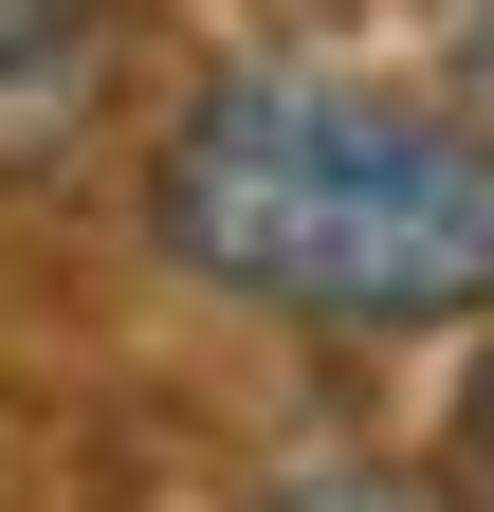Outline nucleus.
<instances>
[{"instance_id":"1","label":"nucleus","mask_w":494,"mask_h":512,"mask_svg":"<svg viewBox=\"0 0 494 512\" xmlns=\"http://www.w3.org/2000/svg\"><path fill=\"white\" fill-rule=\"evenodd\" d=\"M147 238L238 311L293 330H458L494 311V165L440 110L312 74V55H238L183 92L147 165Z\"/></svg>"},{"instance_id":"2","label":"nucleus","mask_w":494,"mask_h":512,"mask_svg":"<svg viewBox=\"0 0 494 512\" xmlns=\"http://www.w3.org/2000/svg\"><path fill=\"white\" fill-rule=\"evenodd\" d=\"M110 0H0V183H55L110 110Z\"/></svg>"},{"instance_id":"3","label":"nucleus","mask_w":494,"mask_h":512,"mask_svg":"<svg viewBox=\"0 0 494 512\" xmlns=\"http://www.w3.org/2000/svg\"><path fill=\"white\" fill-rule=\"evenodd\" d=\"M440 128L494 165V0H440Z\"/></svg>"},{"instance_id":"4","label":"nucleus","mask_w":494,"mask_h":512,"mask_svg":"<svg viewBox=\"0 0 494 512\" xmlns=\"http://www.w3.org/2000/svg\"><path fill=\"white\" fill-rule=\"evenodd\" d=\"M257 512H440V494H421V476H385V458H293Z\"/></svg>"},{"instance_id":"5","label":"nucleus","mask_w":494,"mask_h":512,"mask_svg":"<svg viewBox=\"0 0 494 512\" xmlns=\"http://www.w3.org/2000/svg\"><path fill=\"white\" fill-rule=\"evenodd\" d=\"M458 512H494V366H476V403H458Z\"/></svg>"}]
</instances>
